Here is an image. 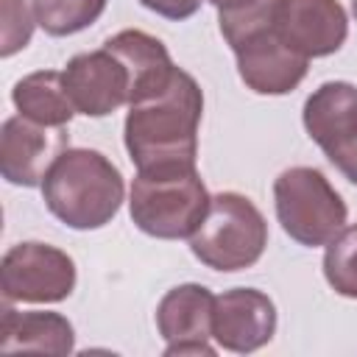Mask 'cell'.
<instances>
[{
    "mask_svg": "<svg viewBox=\"0 0 357 357\" xmlns=\"http://www.w3.org/2000/svg\"><path fill=\"white\" fill-rule=\"evenodd\" d=\"M204 92L187 70H176L170 84L128 106L123 142L137 170L195 167Z\"/></svg>",
    "mask_w": 357,
    "mask_h": 357,
    "instance_id": "obj_1",
    "label": "cell"
},
{
    "mask_svg": "<svg viewBox=\"0 0 357 357\" xmlns=\"http://www.w3.org/2000/svg\"><path fill=\"white\" fill-rule=\"evenodd\" d=\"M126 198L120 167L95 148H67L42 181V201L56 220L75 231L112 223Z\"/></svg>",
    "mask_w": 357,
    "mask_h": 357,
    "instance_id": "obj_2",
    "label": "cell"
},
{
    "mask_svg": "<svg viewBox=\"0 0 357 357\" xmlns=\"http://www.w3.org/2000/svg\"><path fill=\"white\" fill-rule=\"evenodd\" d=\"M206 184L198 167L137 170L128 190V215L134 226L156 240H190L209 206Z\"/></svg>",
    "mask_w": 357,
    "mask_h": 357,
    "instance_id": "obj_3",
    "label": "cell"
},
{
    "mask_svg": "<svg viewBox=\"0 0 357 357\" xmlns=\"http://www.w3.org/2000/svg\"><path fill=\"white\" fill-rule=\"evenodd\" d=\"M268 245V220L259 206L234 190L209 198V206L190 234L192 257L220 273L245 271L259 262Z\"/></svg>",
    "mask_w": 357,
    "mask_h": 357,
    "instance_id": "obj_4",
    "label": "cell"
},
{
    "mask_svg": "<svg viewBox=\"0 0 357 357\" xmlns=\"http://www.w3.org/2000/svg\"><path fill=\"white\" fill-rule=\"evenodd\" d=\"M276 220L290 240L307 248L326 245L349 218V206L340 192L318 167L296 165L273 181Z\"/></svg>",
    "mask_w": 357,
    "mask_h": 357,
    "instance_id": "obj_5",
    "label": "cell"
},
{
    "mask_svg": "<svg viewBox=\"0 0 357 357\" xmlns=\"http://www.w3.org/2000/svg\"><path fill=\"white\" fill-rule=\"evenodd\" d=\"M75 282L78 273L73 257L50 243H17L0 262L3 301L11 304H59L73 296Z\"/></svg>",
    "mask_w": 357,
    "mask_h": 357,
    "instance_id": "obj_6",
    "label": "cell"
},
{
    "mask_svg": "<svg viewBox=\"0 0 357 357\" xmlns=\"http://www.w3.org/2000/svg\"><path fill=\"white\" fill-rule=\"evenodd\" d=\"M301 123L335 170L357 184V86L351 81H324L304 100Z\"/></svg>",
    "mask_w": 357,
    "mask_h": 357,
    "instance_id": "obj_7",
    "label": "cell"
},
{
    "mask_svg": "<svg viewBox=\"0 0 357 357\" xmlns=\"http://www.w3.org/2000/svg\"><path fill=\"white\" fill-rule=\"evenodd\" d=\"M231 53L237 59L240 81L257 95H287L310 70V59L284 42L276 22L240 39Z\"/></svg>",
    "mask_w": 357,
    "mask_h": 357,
    "instance_id": "obj_8",
    "label": "cell"
},
{
    "mask_svg": "<svg viewBox=\"0 0 357 357\" xmlns=\"http://www.w3.org/2000/svg\"><path fill=\"white\" fill-rule=\"evenodd\" d=\"M67 148V128H50L14 114L0 128V173L14 187H42L47 170Z\"/></svg>",
    "mask_w": 357,
    "mask_h": 357,
    "instance_id": "obj_9",
    "label": "cell"
},
{
    "mask_svg": "<svg viewBox=\"0 0 357 357\" xmlns=\"http://www.w3.org/2000/svg\"><path fill=\"white\" fill-rule=\"evenodd\" d=\"M67 95L78 114L106 117L120 106H128L131 75L117 53L106 45L89 53H78L61 70Z\"/></svg>",
    "mask_w": 357,
    "mask_h": 357,
    "instance_id": "obj_10",
    "label": "cell"
},
{
    "mask_svg": "<svg viewBox=\"0 0 357 357\" xmlns=\"http://www.w3.org/2000/svg\"><path fill=\"white\" fill-rule=\"evenodd\" d=\"M212 310L215 293L198 282H184L170 287L156 304V329L165 340V354H206L212 346Z\"/></svg>",
    "mask_w": 357,
    "mask_h": 357,
    "instance_id": "obj_11",
    "label": "cell"
},
{
    "mask_svg": "<svg viewBox=\"0 0 357 357\" xmlns=\"http://www.w3.org/2000/svg\"><path fill=\"white\" fill-rule=\"evenodd\" d=\"M276 335V304L257 287H231L215 296L212 340L234 354H251Z\"/></svg>",
    "mask_w": 357,
    "mask_h": 357,
    "instance_id": "obj_12",
    "label": "cell"
},
{
    "mask_svg": "<svg viewBox=\"0 0 357 357\" xmlns=\"http://www.w3.org/2000/svg\"><path fill=\"white\" fill-rule=\"evenodd\" d=\"M276 28L307 59H324L343 47L349 17L337 0H282Z\"/></svg>",
    "mask_w": 357,
    "mask_h": 357,
    "instance_id": "obj_13",
    "label": "cell"
},
{
    "mask_svg": "<svg viewBox=\"0 0 357 357\" xmlns=\"http://www.w3.org/2000/svg\"><path fill=\"white\" fill-rule=\"evenodd\" d=\"M112 53H117L131 75V98H128V106L165 89L173 78V73L178 70L167 53V47L162 45V39L145 33V31H137V28H126V31H117L114 36H109L103 42Z\"/></svg>",
    "mask_w": 357,
    "mask_h": 357,
    "instance_id": "obj_14",
    "label": "cell"
},
{
    "mask_svg": "<svg viewBox=\"0 0 357 357\" xmlns=\"http://www.w3.org/2000/svg\"><path fill=\"white\" fill-rule=\"evenodd\" d=\"M73 349H75V329L61 312H47V310L20 312L11 307V301H3L0 351L70 354Z\"/></svg>",
    "mask_w": 357,
    "mask_h": 357,
    "instance_id": "obj_15",
    "label": "cell"
},
{
    "mask_svg": "<svg viewBox=\"0 0 357 357\" xmlns=\"http://www.w3.org/2000/svg\"><path fill=\"white\" fill-rule=\"evenodd\" d=\"M11 103L17 114L50 128H67L78 114L59 70H36L22 75L11 89Z\"/></svg>",
    "mask_w": 357,
    "mask_h": 357,
    "instance_id": "obj_16",
    "label": "cell"
},
{
    "mask_svg": "<svg viewBox=\"0 0 357 357\" xmlns=\"http://www.w3.org/2000/svg\"><path fill=\"white\" fill-rule=\"evenodd\" d=\"M109 0H33V14L47 36H73L100 20Z\"/></svg>",
    "mask_w": 357,
    "mask_h": 357,
    "instance_id": "obj_17",
    "label": "cell"
},
{
    "mask_svg": "<svg viewBox=\"0 0 357 357\" xmlns=\"http://www.w3.org/2000/svg\"><path fill=\"white\" fill-rule=\"evenodd\" d=\"M324 279L343 298H357V223L343 226L324 251Z\"/></svg>",
    "mask_w": 357,
    "mask_h": 357,
    "instance_id": "obj_18",
    "label": "cell"
},
{
    "mask_svg": "<svg viewBox=\"0 0 357 357\" xmlns=\"http://www.w3.org/2000/svg\"><path fill=\"white\" fill-rule=\"evenodd\" d=\"M36 25L33 6L25 0H0V56L11 59L20 53L31 42Z\"/></svg>",
    "mask_w": 357,
    "mask_h": 357,
    "instance_id": "obj_19",
    "label": "cell"
},
{
    "mask_svg": "<svg viewBox=\"0 0 357 357\" xmlns=\"http://www.w3.org/2000/svg\"><path fill=\"white\" fill-rule=\"evenodd\" d=\"M139 3H142V8H148L165 20L181 22V20H190L192 14H198L204 0H139Z\"/></svg>",
    "mask_w": 357,
    "mask_h": 357,
    "instance_id": "obj_20",
    "label": "cell"
},
{
    "mask_svg": "<svg viewBox=\"0 0 357 357\" xmlns=\"http://www.w3.org/2000/svg\"><path fill=\"white\" fill-rule=\"evenodd\" d=\"M209 3H212V6L220 11V8H231V6H237V3H245V0H209Z\"/></svg>",
    "mask_w": 357,
    "mask_h": 357,
    "instance_id": "obj_21",
    "label": "cell"
},
{
    "mask_svg": "<svg viewBox=\"0 0 357 357\" xmlns=\"http://www.w3.org/2000/svg\"><path fill=\"white\" fill-rule=\"evenodd\" d=\"M351 11H354V17H357V0H351Z\"/></svg>",
    "mask_w": 357,
    "mask_h": 357,
    "instance_id": "obj_22",
    "label": "cell"
}]
</instances>
